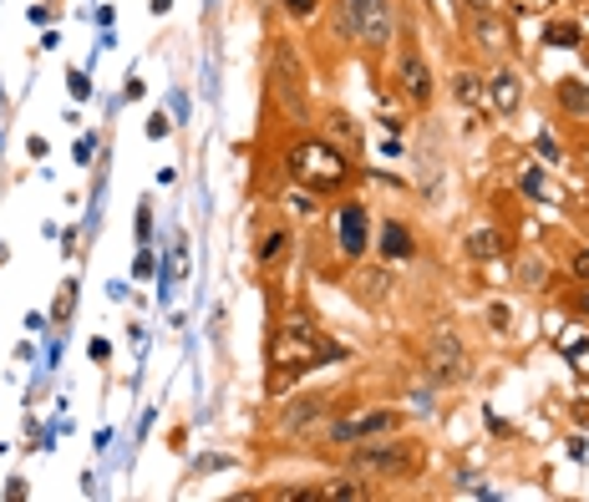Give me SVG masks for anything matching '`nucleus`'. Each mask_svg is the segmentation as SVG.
<instances>
[{
  "label": "nucleus",
  "mask_w": 589,
  "mask_h": 502,
  "mask_svg": "<svg viewBox=\"0 0 589 502\" xmlns=\"http://www.w3.org/2000/svg\"><path fill=\"white\" fill-rule=\"evenodd\" d=\"M321 498H351V502H362V498H372V488H362L356 478H336L331 488H321Z\"/></svg>",
  "instance_id": "nucleus-21"
},
{
  "label": "nucleus",
  "mask_w": 589,
  "mask_h": 502,
  "mask_svg": "<svg viewBox=\"0 0 589 502\" xmlns=\"http://www.w3.org/2000/svg\"><path fill=\"white\" fill-rule=\"evenodd\" d=\"M285 173L301 183L315 198H336V193H351V183L362 178V167L346 147H336L331 137H301V143L285 147Z\"/></svg>",
  "instance_id": "nucleus-1"
},
{
  "label": "nucleus",
  "mask_w": 589,
  "mask_h": 502,
  "mask_svg": "<svg viewBox=\"0 0 589 502\" xmlns=\"http://www.w3.org/2000/svg\"><path fill=\"white\" fill-rule=\"evenodd\" d=\"M554 102L565 117H589V82L585 76H559L554 82Z\"/></svg>",
  "instance_id": "nucleus-12"
},
{
  "label": "nucleus",
  "mask_w": 589,
  "mask_h": 502,
  "mask_svg": "<svg viewBox=\"0 0 589 502\" xmlns=\"http://www.w3.org/2000/svg\"><path fill=\"white\" fill-rule=\"evenodd\" d=\"M376 249H382L386 259H412V254H417V239H412V228L402 224V218H382V239H376Z\"/></svg>",
  "instance_id": "nucleus-13"
},
{
  "label": "nucleus",
  "mask_w": 589,
  "mask_h": 502,
  "mask_svg": "<svg viewBox=\"0 0 589 502\" xmlns=\"http://www.w3.org/2000/svg\"><path fill=\"white\" fill-rule=\"evenodd\" d=\"M270 96H275V107L285 112V117L305 122V66L285 41L270 51Z\"/></svg>",
  "instance_id": "nucleus-5"
},
{
  "label": "nucleus",
  "mask_w": 589,
  "mask_h": 502,
  "mask_svg": "<svg viewBox=\"0 0 589 502\" xmlns=\"http://www.w3.org/2000/svg\"><path fill=\"white\" fill-rule=\"evenodd\" d=\"M508 320H514L508 305H488V325H494V330H508Z\"/></svg>",
  "instance_id": "nucleus-27"
},
{
  "label": "nucleus",
  "mask_w": 589,
  "mask_h": 502,
  "mask_svg": "<svg viewBox=\"0 0 589 502\" xmlns=\"http://www.w3.org/2000/svg\"><path fill=\"white\" fill-rule=\"evenodd\" d=\"M325 137H331L336 147H346L351 157H362V147H366L362 122L351 117V112H325Z\"/></svg>",
  "instance_id": "nucleus-11"
},
{
  "label": "nucleus",
  "mask_w": 589,
  "mask_h": 502,
  "mask_svg": "<svg viewBox=\"0 0 589 502\" xmlns=\"http://www.w3.org/2000/svg\"><path fill=\"white\" fill-rule=\"evenodd\" d=\"M463 16H468V37L483 57L514 51V25H508V16H498V6H463Z\"/></svg>",
  "instance_id": "nucleus-7"
},
{
  "label": "nucleus",
  "mask_w": 589,
  "mask_h": 502,
  "mask_svg": "<svg viewBox=\"0 0 589 502\" xmlns=\"http://www.w3.org/2000/svg\"><path fill=\"white\" fill-rule=\"evenodd\" d=\"M397 86H402V96H407L412 107H433L437 82H433V66H427V57H422L417 47H402V57H397Z\"/></svg>",
  "instance_id": "nucleus-9"
},
{
  "label": "nucleus",
  "mask_w": 589,
  "mask_h": 502,
  "mask_svg": "<svg viewBox=\"0 0 589 502\" xmlns=\"http://www.w3.org/2000/svg\"><path fill=\"white\" fill-rule=\"evenodd\" d=\"M285 228H275V234H265V244H260V264H275L280 259V249H285Z\"/></svg>",
  "instance_id": "nucleus-22"
},
{
  "label": "nucleus",
  "mask_w": 589,
  "mask_h": 502,
  "mask_svg": "<svg viewBox=\"0 0 589 502\" xmlns=\"http://www.w3.org/2000/svg\"><path fill=\"white\" fill-rule=\"evenodd\" d=\"M72 305H77V285L67 279V285H61V299H57V320H67V315H72Z\"/></svg>",
  "instance_id": "nucleus-25"
},
{
  "label": "nucleus",
  "mask_w": 589,
  "mask_h": 502,
  "mask_svg": "<svg viewBox=\"0 0 589 502\" xmlns=\"http://www.w3.org/2000/svg\"><path fill=\"white\" fill-rule=\"evenodd\" d=\"M575 310H579V315H589V285L575 295Z\"/></svg>",
  "instance_id": "nucleus-29"
},
{
  "label": "nucleus",
  "mask_w": 589,
  "mask_h": 502,
  "mask_svg": "<svg viewBox=\"0 0 589 502\" xmlns=\"http://www.w3.org/2000/svg\"><path fill=\"white\" fill-rule=\"evenodd\" d=\"M518 285H529V289L549 285V269H544V259L539 264H524V279H518Z\"/></svg>",
  "instance_id": "nucleus-24"
},
{
  "label": "nucleus",
  "mask_w": 589,
  "mask_h": 502,
  "mask_svg": "<svg viewBox=\"0 0 589 502\" xmlns=\"http://www.w3.org/2000/svg\"><path fill=\"white\" fill-rule=\"evenodd\" d=\"M169 6H173V0H153V11H158V16H163V11H169Z\"/></svg>",
  "instance_id": "nucleus-31"
},
{
  "label": "nucleus",
  "mask_w": 589,
  "mask_h": 502,
  "mask_svg": "<svg viewBox=\"0 0 589 502\" xmlns=\"http://www.w3.org/2000/svg\"><path fill=\"white\" fill-rule=\"evenodd\" d=\"M433 360H437V376H443V381H463V376H468V366H463V346H457L447 330L437 335Z\"/></svg>",
  "instance_id": "nucleus-14"
},
{
  "label": "nucleus",
  "mask_w": 589,
  "mask_h": 502,
  "mask_svg": "<svg viewBox=\"0 0 589 502\" xmlns=\"http://www.w3.org/2000/svg\"><path fill=\"white\" fill-rule=\"evenodd\" d=\"M559 356H565L575 371H589V325H569V330H559Z\"/></svg>",
  "instance_id": "nucleus-17"
},
{
  "label": "nucleus",
  "mask_w": 589,
  "mask_h": 502,
  "mask_svg": "<svg viewBox=\"0 0 589 502\" xmlns=\"http://www.w3.org/2000/svg\"><path fill=\"white\" fill-rule=\"evenodd\" d=\"M331 234H336L341 259H362V254L372 249V214H366V204L346 198V204L331 214Z\"/></svg>",
  "instance_id": "nucleus-8"
},
{
  "label": "nucleus",
  "mask_w": 589,
  "mask_h": 502,
  "mask_svg": "<svg viewBox=\"0 0 589 502\" xmlns=\"http://www.w3.org/2000/svg\"><path fill=\"white\" fill-rule=\"evenodd\" d=\"M447 92H453L457 107H483V72H473V66H457L453 82H447Z\"/></svg>",
  "instance_id": "nucleus-16"
},
{
  "label": "nucleus",
  "mask_w": 589,
  "mask_h": 502,
  "mask_svg": "<svg viewBox=\"0 0 589 502\" xmlns=\"http://www.w3.org/2000/svg\"><path fill=\"white\" fill-rule=\"evenodd\" d=\"M585 25H575V21H554V25H544V47H559V51H585Z\"/></svg>",
  "instance_id": "nucleus-18"
},
{
  "label": "nucleus",
  "mask_w": 589,
  "mask_h": 502,
  "mask_svg": "<svg viewBox=\"0 0 589 502\" xmlns=\"http://www.w3.org/2000/svg\"><path fill=\"white\" fill-rule=\"evenodd\" d=\"M569 275H575L579 285H589V249H575V254H569Z\"/></svg>",
  "instance_id": "nucleus-23"
},
{
  "label": "nucleus",
  "mask_w": 589,
  "mask_h": 502,
  "mask_svg": "<svg viewBox=\"0 0 589 502\" xmlns=\"http://www.w3.org/2000/svg\"><path fill=\"white\" fill-rule=\"evenodd\" d=\"M483 107L494 112V117H514L524 107V76L514 66H494V72L483 76Z\"/></svg>",
  "instance_id": "nucleus-10"
},
{
  "label": "nucleus",
  "mask_w": 589,
  "mask_h": 502,
  "mask_svg": "<svg viewBox=\"0 0 589 502\" xmlns=\"http://www.w3.org/2000/svg\"><path fill=\"white\" fill-rule=\"evenodd\" d=\"M504 254H508V234H504V228H478V234H468V259L473 264L504 259Z\"/></svg>",
  "instance_id": "nucleus-15"
},
{
  "label": "nucleus",
  "mask_w": 589,
  "mask_h": 502,
  "mask_svg": "<svg viewBox=\"0 0 589 502\" xmlns=\"http://www.w3.org/2000/svg\"><path fill=\"white\" fill-rule=\"evenodd\" d=\"M148 137H169V117H153V122H148Z\"/></svg>",
  "instance_id": "nucleus-28"
},
{
  "label": "nucleus",
  "mask_w": 589,
  "mask_h": 502,
  "mask_svg": "<svg viewBox=\"0 0 589 502\" xmlns=\"http://www.w3.org/2000/svg\"><path fill=\"white\" fill-rule=\"evenodd\" d=\"M331 360H346V346H331L305 315L301 320L290 315V320L275 330V340H270V366H275V371L301 376L305 366H331Z\"/></svg>",
  "instance_id": "nucleus-2"
},
{
  "label": "nucleus",
  "mask_w": 589,
  "mask_h": 502,
  "mask_svg": "<svg viewBox=\"0 0 589 502\" xmlns=\"http://www.w3.org/2000/svg\"><path fill=\"white\" fill-rule=\"evenodd\" d=\"M463 6H504V0H463Z\"/></svg>",
  "instance_id": "nucleus-30"
},
{
  "label": "nucleus",
  "mask_w": 589,
  "mask_h": 502,
  "mask_svg": "<svg viewBox=\"0 0 589 502\" xmlns=\"http://www.w3.org/2000/svg\"><path fill=\"white\" fill-rule=\"evenodd\" d=\"M351 467L372 472L382 482H407V478H422L427 452L417 442H407L402 431H392V437H372V442H351Z\"/></svg>",
  "instance_id": "nucleus-3"
},
{
  "label": "nucleus",
  "mask_w": 589,
  "mask_h": 502,
  "mask_svg": "<svg viewBox=\"0 0 589 502\" xmlns=\"http://www.w3.org/2000/svg\"><path fill=\"white\" fill-rule=\"evenodd\" d=\"M341 37L362 51H386L397 41V0H341Z\"/></svg>",
  "instance_id": "nucleus-4"
},
{
  "label": "nucleus",
  "mask_w": 589,
  "mask_h": 502,
  "mask_svg": "<svg viewBox=\"0 0 589 502\" xmlns=\"http://www.w3.org/2000/svg\"><path fill=\"white\" fill-rule=\"evenodd\" d=\"M392 431H407V411H362V417H346V421H331L325 437L341 447L351 442H372V437H392Z\"/></svg>",
  "instance_id": "nucleus-6"
},
{
  "label": "nucleus",
  "mask_w": 589,
  "mask_h": 502,
  "mask_svg": "<svg viewBox=\"0 0 589 502\" xmlns=\"http://www.w3.org/2000/svg\"><path fill=\"white\" fill-rule=\"evenodd\" d=\"M518 188H524V198H534V204H565V193L554 188V183L544 178L539 167H524V178H518Z\"/></svg>",
  "instance_id": "nucleus-19"
},
{
  "label": "nucleus",
  "mask_w": 589,
  "mask_h": 502,
  "mask_svg": "<svg viewBox=\"0 0 589 502\" xmlns=\"http://www.w3.org/2000/svg\"><path fill=\"white\" fill-rule=\"evenodd\" d=\"M321 6L325 0H280V11H285L295 25H311L315 16H321Z\"/></svg>",
  "instance_id": "nucleus-20"
},
{
  "label": "nucleus",
  "mask_w": 589,
  "mask_h": 502,
  "mask_svg": "<svg viewBox=\"0 0 589 502\" xmlns=\"http://www.w3.org/2000/svg\"><path fill=\"white\" fill-rule=\"evenodd\" d=\"M67 86H72V96H77V102H87V96H92V82H87L82 72H72V76H67Z\"/></svg>",
  "instance_id": "nucleus-26"
}]
</instances>
